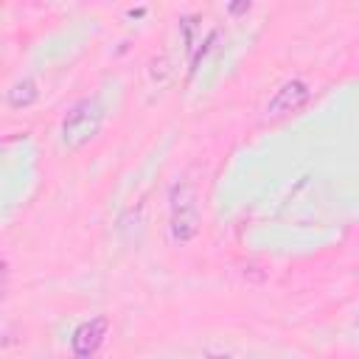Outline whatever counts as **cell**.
Instances as JSON below:
<instances>
[{"instance_id": "6da1fadb", "label": "cell", "mask_w": 359, "mask_h": 359, "mask_svg": "<svg viewBox=\"0 0 359 359\" xmlns=\"http://www.w3.org/2000/svg\"><path fill=\"white\" fill-rule=\"evenodd\" d=\"M306 95H309V93H306V84H300V81H289V84H283L280 93L272 98V104L266 107V112L272 109V115H283V112L300 107V104L306 101Z\"/></svg>"}]
</instances>
